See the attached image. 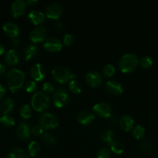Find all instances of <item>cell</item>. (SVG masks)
Instances as JSON below:
<instances>
[{
  "mask_svg": "<svg viewBox=\"0 0 158 158\" xmlns=\"http://www.w3.org/2000/svg\"><path fill=\"white\" fill-rule=\"evenodd\" d=\"M134 123V120L129 115H123L119 120V125L122 130L128 131L132 129Z\"/></svg>",
  "mask_w": 158,
  "mask_h": 158,
  "instance_id": "cell-20",
  "label": "cell"
},
{
  "mask_svg": "<svg viewBox=\"0 0 158 158\" xmlns=\"http://www.w3.org/2000/svg\"><path fill=\"white\" fill-rule=\"evenodd\" d=\"M5 52L4 46H3L2 44H1V43H0V56L2 55L3 52Z\"/></svg>",
  "mask_w": 158,
  "mask_h": 158,
  "instance_id": "cell-45",
  "label": "cell"
},
{
  "mask_svg": "<svg viewBox=\"0 0 158 158\" xmlns=\"http://www.w3.org/2000/svg\"><path fill=\"white\" fill-rule=\"evenodd\" d=\"M46 35V29L43 26L34 28L29 33V39L33 43H39L43 41Z\"/></svg>",
  "mask_w": 158,
  "mask_h": 158,
  "instance_id": "cell-9",
  "label": "cell"
},
{
  "mask_svg": "<svg viewBox=\"0 0 158 158\" xmlns=\"http://www.w3.org/2000/svg\"><path fill=\"white\" fill-rule=\"evenodd\" d=\"M52 74L54 78L60 83H65L69 80H74L76 75L68 68L64 66H57L53 69Z\"/></svg>",
  "mask_w": 158,
  "mask_h": 158,
  "instance_id": "cell-3",
  "label": "cell"
},
{
  "mask_svg": "<svg viewBox=\"0 0 158 158\" xmlns=\"http://www.w3.org/2000/svg\"><path fill=\"white\" fill-rule=\"evenodd\" d=\"M5 94H6V88L4 87V86H3L2 84L0 83V99H1L2 97H3Z\"/></svg>",
  "mask_w": 158,
  "mask_h": 158,
  "instance_id": "cell-40",
  "label": "cell"
},
{
  "mask_svg": "<svg viewBox=\"0 0 158 158\" xmlns=\"http://www.w3.org/2000/svg\"><path fill=\"white\" fill-rule=\"evenodd\" d=\"M39 49L36 45L29 44L26 46L24 50V58L26 60H29L35 57L38 53Z\"/></svg>",
  "mask_w": 158,
  "mask_h": 158,
  "instance_id": "cell-22",
  "label": "cell"
},
{
  "mask_svg": "<svg viewBox=\"0 0 158 158\" xmlns=\"http://www.w3.org/2000/svg\"><path fill=\"white\" fill-rule=\"evenodd\" d=\"M73 40H74V37L71 33L65 34L64 36V43L67 46H70L73 43Z\"/></svg>",
  "mask_w": 158,
  "mask_h": 158,
  "instance_id": "cell-38",
  "label": "cell"
},
{
  "mask_svg": "<svg viewBox=\"0 0 158 158\" xmlns=\"http://www.w3.org/2000/svg\"><path fill=\"white\" fill-rule=\"evenodd\" d=\"M15 132H16L19 138L22 139V140H26L30 137V127H29V124L25 122H22L17 126Z\"/></svg>",
  "mask_w": 158,
  "mask_h": 158,
  "instance_id": "cell-14",
  "label": "cell"
},
{
  "mask_svg": "<svg viewBox=\"0 0 158 158\" xmlns=\"http://www.w3.org/2000/svg\"><path fill=\"white\" fill-rule=\"evenodd\" d=\"M111 151L116 154H122L124 151V146L120 141L115 140L111 144Z\"/></svg>",
  "mask_w": 158,
  "mask_h": 158,
  "instance_id": "cell-29",
  "label": "cell"
},
{
  "mask_svg": "<svg viewBox=\"0 0 158 158\" xmlns=\"http://www.w3.org/2000/svg\"><path fill=\"white\" fill-rule=\"evenodd\" d=\"M42 140L43 141V143H46L48 146H54L57 143V140H56V138L54 137V135L48 132L43 133L42 134Z\"/></svg>",
  "mask_w": 158,
  "mask_h": 158,
  "instance_id": "cell-25",
  "label": "cell"
},
{
  "mask_svg": "<svg viewBox=\"0 0 158 158\" xmlns=\"http://www.w3.org/2000/svg\"><path fill=\"white\" fill-rule=\"evenodd\" d=\"M12 45L15 46H19L20 45V40L19 39H15V40L12 41Z\"/></svg>",
  "mask_w": 158,
  "mask_h": 158,
  "instance_id": "cell-42",
  "label": "cell"
},
{
  "mask_svg": "<svg viewBox=\"0 0 158 158\" xmlns=\"http://www.w3.org/2000/svg\"><path fill=\"white\" fill-rule=\"evenodd\" d=\"M25 73L19 69H12L7 73V83L12 92L19 90L25 81Z\"/></svg>",
  "mask_w": 158,
  "mask_h": 158,
  "instance_id": "cell-1",
  "label": "cell"
},
{
  "mask_svg": "<svg viewBox=\"0 0 158 158\" xmlns=\"http://www.w3.org/2000/svg\"><path fill=\"white\" fill-rule=\"evenodd\" d=\"M0 123H2L5 127H12L15 124V120H14L13 117H11L9 115H4L3 117H1V121Z\"/></svg>",
  "mask_w": 158,
  "mask_h": 158,
  "instance_id": "cell-30",
  "label": "cell"
},
{
  "mask_svg": "<svg viewBox=\"0 0 158 158\" xmlns=\"http://www.w3.org/2000/svg\"><path fill=\"white\" fill-rule=\"evenodd\" d=\"M139 63L137 56L133 53H125L121 57L119 63V69L122 72H132L136 69Z\"/></svg>",
  "mask_w": 158,
  "mask_h": 158,
  "instance_id": "cell-2",
  "label": "cell"
},
{
  "mask_svg": "<svg viewBox=\"0 0 158 158\" xmlns=\"http://www.w3.org/2000/svg\"><path fill=\"white\" fill-rule=\"evenodd\" d=\"M14 107V101L11 98H6L0 103V111L4 115H8Z\"/></svg>",
  "mask_w": 158,
  "mask_h": 158,
  "instance_id": "cell-21",
  "label": "cell"
},
{
  "mask_svg": "<svg viewBox=\"0 0 158 158\" xmlns=\"http://www.w3.org/2000/svg\"><path fill=\"white\" fill-rule=\"evenodd\" d=\"M43 91H45V92L46 93L53 92V91L54 90V85H53L51 83H50V82H46V83H43Z\"/></svg>",
  "mask_w": 158,
  "mask_h": 158,
  "instance_id": "cell-37",
  "label": "cell"
},
{
  "mask_svg": "<svg viewBox=\"0 0 158 158\" xmlns=\"http://www.w3.org/2000/svg\"><path fill=\"white\" fill-rule=\"evenodd\" d=\"M25 88H26V91H28V92H33L36 88H37V83H36L35 81H33V80L28 81L26 83Z\"/></svg>",
  "mask_w": 158,
  "mask_h": 158,
  "instance_id": "cell-36",
  "label": "cell"
},
{
  "mask_svg": "<svg viewBox=\"0 0 158 158\" xmlns=\"http://www.w3.org/2000/svg\"><path fill=\"white\" fill-rule=\"evenodd\" d=\"M0 121H1V117H0Z\"/></svg>",
  "mask_w": 158,
  "mask_h": 158,
  "instance_id": "cell-47",
  "label": "cell"
},
{
  "mask_svg": "<svg viewBox=\"0 0 158 158\" xmlns=\"http://www.w3.org/2000/svg\"><path fill=\"white\" fill-rule=\"evenodd\" d=\"M9 158H29V156L26 154L24 150L20 148H16L12 149L8 154Z\"/></svg>",
  "mask_w": 158,
  "mask_h": 158,
  "instance_id": "cell-24",
  "label": "cell"
},
{
  "mask_svg": "<svg viewBox=\"0 0 158 158\" xmlns=\"http://www.w3.org/2000/svg\"><path fill=\"white\" fill-rule=\"evenodd\" d=\"M62 7L59 3L51 2L46 8V16L51 19H57L61 15Z\"/></svg>",
  "mask_w": 158,
  "mask_h": 158,
  "instance_id": "cell-8",
  "label": "cell"
},
{
  "mask_svg": "<svg viewBox=\"0 0 158 158\" xmlns=\"http://www.w3.org/2000/svg\"><path fill=\"white\" fill-rule=\"evenodd\" d=\"M3 30L8 36L11 37V38H15L19 35L20 28L15 23L8 22L3 26Z\"/></svg>",
  "mask_w": 158,
  "mask_h": 158,
  "instance_id": "cell-16",
  "label": "cell"
},
{
  "mask_svg": "<svg viewBox=\"0 0 158 158\" xmlns=\"http://www.w3.org/2000/svg\"><path fill=\"white\" fill-rule=\"evenodd\" d=\"M93 110L98 116L104 118L111 117L112 108L109 104L105 102H99L93 106Z\"/></svg>",
  "mask_w": 158,
  "mask_h": 158,
  "instance_id": "cell-7",
  "label": "cell"
},
{
  "mask_svg": "<svg viewBox=\"0 0 158 158\" xmlns=\"http://www.w3.org/2000/svg\"><path fill=\"white\" fill-rule=\"evenodd\" d=\"M111 157V152L107 148H101L97 151V158H109Z\"/></svg>",
  "mask_w": 158,
  "mask_h": 158,
  "instance_id": "cell-32",
  "label": "cell"
},
{
  "mask_svg": "<svg viewBox=\"0 0 158 158\" xmlns=\"http://www.w3.org/2000/svg\"><path fill=\"white\" fill-rule=\"evenodd\" d=\"M30 75L36 81H40L44 78L45 69L43 66L40 63H35L30 69Z\"/></svg>",
  "mask_w": 158,
  "mask_h": 158,
  "instance_id": "cell-13",
  "label": "cell"
},
{
  "mask_svg": "<svg viewBox=\"0 0 158 158\" xmlns=\"http://www.w3.org/2000/svg\"><path fill=\"white\" fill-rule=\"evenodd\" d=\"M145 134V129L141 125H136L133 129V134L136 139H141Z\"/></svg>",
  "mask_w": 158,
  "mask_h": 158,
  "instance_id": "cell-27",
  "label": "cell"
},
{
  "mask_svg": "<svg viewBox=\"0 0 158 158\" xmlns=\"http://www.w3.org/2000/svg\"><path fill=\"white\" fill-rule=\"evenodd\" d=\"M6 73V66L0 63V75H3Z\"/></svg>",
  "mask_w": 158,
  "mask_h": 158,
  "instance_id": "cell-41",
  "label": "cell"
},
{
  "mask_svg": "<svg viewBox=\"0 0 158 158\" xmlns=\"http://www.w3.org/2000/svg\"><path fill=\"white\" fill-rule=\"evenodd\" d=\"M139 148L145 151H149L152 148V143L148 140H143L139 143Z\"/></svg>",
  "mask_w": 158,
  "mask_h": 158,
  "instance_id": "cell-35",
  "label": "cell"
},
{
  "mask_svg": "<svg viewBox=\"0 0 158 158\" xmlns=\"http://www.w3.org/2000/svg\"><path fill=\"white\" fill-rule=\"evenodd\" d=\"M31 104L34 110L38 112H42L48 107L50 104V98L45 93L42 91L36 92L32 97Z\"/></svg>",
  "mask_w": 158,
  "mask_h": 158,
  "instance_id": "cell-4",
  "label": "cell"
},
{
  "mask_svg": "<svg viewBox=\"0 0 158 158\" xmlns=\"http://www.w3.org/2000/svg\"><path fill=\"white\" fill-rule=\"evenodd\" d=\"M114 136V132L112 131H111V130H106V131L102 132V134H101L100 140L103 143L111 146L112 143L115 141Z\"/></svg>",
  "mask_w": 158,
  "mask_h": 158,
  "instance_id": "cell-23",
  "label": "cell"
},
{
  "mask_svg": "<svg viewBox=\"0 0 158 158\" xmlns=\"http://www.w3.org/2000/svg\"><path fill=\"white\" fill-rule=\"evenodd\" d=\"M68 86H69V89H71V92L74 93V94H80L81 91V83L74 80L70 81Z\"/></svg>",
  "mask_w": 158,
  "mask_h": 158,
  "instance_id": "cell-28",
  "label": "cell"
},
{
  "mask_svg": "<svg viewBox=\"0 0 158 158\" xmlns=\"http://www.w3.org/2000/svg\"><path fill=\"white\" fill-rule=\"evenodd\" d=\"M70 96L68 91L64 88H58L56 89L53 95L54 103L57 107H62L69 102Z\"/></svg>",
  "mask_w": 158,
  "mask_h": 158,
  "instance_id": "cell-5",
  "label": "cell"
},
{
  "mask_svg": "<svg viewBox=\"0 0 158 158\" xmlns=\"http://www.w3.org/2000/svg\"><path fill=\"white\" fill-rule=\"evenodd\" d=\"M19 60H20L19 52L15 49H10L8 51L5 56V61L10 66H14V65L17 64L19 63Z\"/></svg>",
  "mask_w": 158,
  "mask_h": 158,
  "instance_id": "cell-19",
  "label": "cell"
},
{
  "mask_svg": "<svg viewBox=\"0 0 158 158\" xmlns=\"http://www.w3.org/2000/svg\"><path fill=\"white\" fill-rule=\"evenodd\" d=\"M110 122H111L112 124H115V123H117V117H112L110 118Z\"/></svg>",
  "mask_w": 158,
  "mask_h": 158,
  "instance_id": "cell-44",
  "label": "cell"
},
{
  "mask_svg": "<svg viewBox=\"0 0 158 158\" xmlns=\"http://www.w3.org/2000/svg\"><path fill=\"white\" fill-rule=\"evenodd\" d=\"M85 80H86L87 83L93 87L99 86L102 83V76L99 72H96V71H90L87 73L85 76Z\"/></svg>",
  "mask_w": 158,
  "mask_h": 158,
  "instance_id": "cell-10",
  "label": "cell"
},
{
  "mask_svg": "<svg viewBox=\"0 0 158 158\" xmlns=\"http://www.w3.org/2000/svg\"><path fill=\"white\" fill-rule=\"evenodd\" d=\"M37 2H38V1H37V0H27V1H26V4L31 5V6L37 4Z\"/></svg>",
  "mask_w": 158,
  "mask_h": 158,
  "instance_id": "cell-43",
  "label": "cell"
},
{
  "mask_svg": "<svg viewBox=\"0 0 158 158\" xmlns=\"http://www.w3.org/2000/svg\"><path fill=\"white\" fill-rule=\"evenodd\" d=\"M32 132L34 135H41L43 133V128L40 125H36V126H34L33 127Z\"/></svg>",
  "mask_w": 158,
  "mask_h": 158,
  "instance_id": "cell-39",
  "label": "cell"
},
{
  "mask_svg": "<svg viewBox=\"0 0 158 158\" xmlns=\"http://www.w3.org/2000/svg\"><path fill=\"white\" fill-rule=\"evenodd\" d=\"M77 119L81 124H88L94 120V115L89 110H82L77 114Z\"/></svg>",
  "mask_w": 158,
  "mask_h": 158,
  "instance_id": "cell-18",
  "label": "cell"
},
{
  "mask_svg": "<svg viewBox=\"0 0 158 158\" xmlns=\"http://www.w3.org/2000/svg\"><path fill=\"white\" fill-rule=\"evenodd\" d=\"M40 125L45 129L54 128L59 124V120L57 116L50 113H44L40 117Z\"/></svg>",
  "mask_w": 158,
  "mask_h": 158,
  "instance_id": "cell-6",
  "label": "cell"
},
{
  "mask_svg": "<svg viewBox=\"0 0 158 158\" xmlns=\"http://www.w3.org/2000/svg\"><path fill=\"white\" fill-rule=\"evenodd\" d=\"M56 26L58 28H61L62 27V23H57V24H56Z\"/></svg>",
  "mask_w": 158,
  "mask_h": 158,
  "instance_id": "cell-46",
  "label": "cell"
},
{
  "mask_svg": "<svg viewBox=\"0 0 158 158\" xmlns=\"http://www.w3.org/2000/svg\"><path fill=\"white\" fill-rule=\"evenodd\" d=\"M140 65L143 68H149L153 64V59L149 56H144L140 60Z\"/></svg>",
  "mask_w": 158,
  "mask_h": 158,
  "instance_id": "cell-33",
  "label": "cell"
},
{
  "mask_svg": "<svg viewBox=\"0 0 158 158\" xmlns=\"http://www.w3.org/2000/svg\"><path fill=\"white\" fill-rule=\"evenodd\" d=\"M28 18L30 20L31 23L35 25H38L44 21L45 15L41 11L34 9L29 12V13L28 14Z\"/></svg>",
  "mask_w": 158,
  "mask_h": 158,
  "instance_id": "cell-17",
  "label": "cell"
},
{
  "mask_svg": "<svg viewBox=\"0 0 158 158\" xmlns=\"http://www.w3.org/2000/svg\"><path fill=\"white\" fill-rule=\"evenodd\" d=\"M26 9V2L23 0H15L12 4V14L14 17L23 15Z\"/></svg>",
  "mask_w": 158,
  "mask_h": 158,
  "instance_id": "cell-12",
  "label": "cell"
},
{
  "mask_svg": "<svg viewBox=\"0 0 158 158\" xmlns=\"http://www.w3.org/2000/svg\"><path fill=\"white\" fill-rule=\"evenodd\" d=\"M40 150V145L37 141L33 140L28 145V151H29V154L32 157L36 156L39 153Z\"/></svg>",
  "mask_w": 158,
  "mask_h": 158,
  "instance_id": "cell-26",
  "label": "cell"
},
{
  "mask_svg": "<svg viewBox=\"0 0 158 158\" xmlns=\"http://www.w3.org/2000/svg\"><path fill=\"white\" fill-rule=\"evenodd\" d=\"M105 89L108 92H109L112 94H114V95L121 94L123 91L121 83H118L115 80H108L105 83Z\"/></svg>",
  "mask_w": 158,
  "mask_h": 158,
  "instance_id": "cell-15",
  "label": "cell"
},
{
  "mask_svg": "<svg viewBox=\"0 0 158 158\" xmlns=\"http://www.w3.org/2000/svg\"><path fill=\"white\" fill-rule=\"evenodd\" d=\"M31 114H32V110H31L29 105H23L21 109H20V115H21V117H23V118H29V117H30Z\"/></svg>",
  "mask_w": 158,
  "mask_h": 158,
  "instance_id": "cell-31",
  "label": "cell"
},
{
  "mask_svg": "<svg viewBox=\"0 0 158 158\" xmlns=\"http://www.w3.org/2000/svg\"><path fill=\"white\" fill-rule=\"evenodd\" d=\"M43 47L50 52H58L61 49L62 43L56 37H50L43 43Z\"/></svg>",
  "mask_w": 158,
  "mask_h": 158,
  "instance_id": "cell-11",
  "label": "cell"
},
{
  "mask_svg": "<svg viewBox=\"0 0 158 158\" xmlns=\"http://www.w3.org/2000/svg\"><path fill=\"white\" fill-rule=\"evenodd\" d=\"M116 72L115 66L112 64H107L103 68V73L106 77H112Z\"/></svg>",
  "mask_w": 158,
  "mask_h": 158,
  "instance_id": "cell-34",
  "label": "cell"
}]
</instances>
